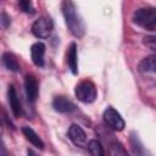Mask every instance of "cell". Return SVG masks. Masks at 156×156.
<instances>
[{
	"mask_svg": "<svg viewBox=\"0 0 156 156\" xmlns=\"http://www.w3.org/2000/svg\"><path fill=\"white\" fill-rule=\"evenodd\" d=\"M0 156H11L10 155V151L5 144V141L2 140V138L0 136Z\"/></svg>",
	"mask_w": 156,
	"mask_h": 156,
	"instance_id": "ffe728a7",
	"label": "cell"
},
{
	"mask_svg": "<svg viewBox=\"0 0 156 156\" xmlns=\"http://www.w3.org/2000/svg\"><path fill=\"white\" fill-rule=\"evenodd\" d=\"M102 118H104V122L106 123V126H107L108 128H111L112 130L121 132V130H123L124 127H126V122H124L123 117L121 116V113H119L116 108H113V107H111V106H108V107L104 111Z\"/></svg>",
	"mask_w": 156,
	"mask_h": 156,
	"instance_id": "5b68a950",
	"label": "cell"
},
{
	"mask_svg": "<svg viewBox=\"0 0 156 156\" xmlns=\"http://www.w3.org/2000/svg\"><path fill=\"white\" fill-rule=\"evenodd\" d=\"M1 63L10 72H20L21 71V65H20L16 55L10 51H5L1 55Z\"/></svg>",
	"mask_w": 156,
	"mask_h": 156,
	"instance_id": "7c38bea8",
	"label": "cell"
},
{
	"mask_svg": "<svg viewBox=\"0 0 156 156\" xmlns=\"http://www.w3.org/2000/svg\"><path fill=\"white\" fill-rule=\"evenodd\" d=\"M7 100H9V104H10V107H11V111H12L13 116L17 117V118L21 117L22 112H23V108H22L21 100L18 98L17 90H16L13 84H10L9 88H7Z\"/></svg>",
	"mask_w": 156,
	"mask_h": 156,
	"instance_id": "ba28073f",
	"label": "cell"
},
{
	"mask_svg": "<svg viewBox=\"0 0 156 156\" xmlns=\"http://www.w3.org/2000/svg\"><path fill=\"white\" fill-rule=\"evenodd\" d=\"M61 10H62V15H63V18H65L68 30L74 37L82 38L85 34V24L77 10L76 4L73 1L65 0L61 4Z\"/></svg>",
	"mask_w": 156,
	"mask_h": 156,
	"instance_id": "6da1fadb",
	"label": "cell"
},
{
	"mask_svg": "<svg viewBox=\"0 0 156 156\" xmlns=\"http://www.w3.org/2000/svg\"><path fill=\"white\" fill-rule=\"evenodd\" d=\"M132 21L134 24L138 27L155 32L156 29V9L152 6H146V7H140L134 11L132 16Z\"/></svg>",
	"mask_w": 156,
	"mask_h": 156,
	"instance_id": "7a4b0ae2",
	"label": "cell"
},
{
	"mask_svg": "<svg viewBox=\"0 0 156 156\" xmlns=\"http://www.w3.org/2000/svg\"><path fill=\"white\" fill-rule=\"evenodd\" d=\"M18 6H20V9H21L24 13L33 15V13L35 12L34 6H33V2H32V1H28V0H21V1L18 2Z\"/></svg>",
	"mask_w": 156,
	"mask_h": 156,
	"instance_id": "ac0fdd59",
	"label": "cell"
},
{
	"mask_svg": "<svg viewBox=\"0 0 156 156\" xmlns=\"http://www.w3.org/2000/svg\"><path fill=\"white\" fill-rule=\"evenodd\" d=\"M27 156H37V155H35V152H34L33 150H29V149H28V150H27Z\"/></svg>",
	"mask_w": 156,
	"mask_h": 156,
	"instance_id": "44dd1931",
	"label": "cell"
},
{
	"mask_svg": "<svg viewBox=\"0 0 156 156\" xmlns=\"http://www.w3.org/2000/svg\"><path fill=\"white\" fill-rule=\"evenodd\" d=\"M74 94H76V98L84 104H91L98 98V90L95 84L88 79L82 80L76 85Z\"/></svg>",
	"mask_w": 156,
	"mask_h": 156,
	"instance_id": "3957f363",
	"label": "cell"
},
{
	"mask_svg": "<svg viewBox=\"0 0 156 156\" xmlns=\"http://www.w3.org/2000/svg\"><path fill=\"white\" fill-rule=\"evenodd\" d=\"M45 44L37 41L30 46V58L37 67H44L45 65Z\"/></svg>",
	"mask_w": 156,
	"mask_h": 156,
	"instance_id": "30bf717a",
	"label": "cell"
},
{
	"mask_svg": "<svg viewBox=\"0 0 156 156\" xmlns=\"http://www.w3.org/2000/svg\"><path fill=\"white\" fill-rule=\"evenodd\" d=\"M138 69L143 74H154L155 73V55L152 54L143 58L138 65Z\"/></svg>",
	"mask_w": 156,
	"mask_h": 156,
	"instance_id": "5bb4252c",
	"label": "cell"
},
{
	"mask_svg": "<svg viewBox=\"0 0 156 156\" xmlns=\"http://www.w3.org/2000/svg\"><path fill=\"white\" fill-rule=\"evenodd\" d=\"M52 107L58 113H71V112L76 111V108H77L76 105L67 96H63V95H58V96L54 98Z\"/></svg>",
	"mask_w": 156,
	"mask_h": 156,
	"instance_id": "9c48e42d",
	"label": "cell"
},
{
	"mask_svg": "<svg viewBox=\"0 0 156 156\" xmlns=\"http://www.w3.org/2000/svg\"><path fill=\"white\" fill-rule=\"evenodd\" d=\"M24 91H26L27 100L30 104H34L37 101V99H38L39 84H38L37 78L30 73L26 74V77H24Z\"/></svg>",
	"mask_w": 156,
	"mask_h": 156,
	"instance_id": "8992f818",
	"label": "cell"
},
{
	"mask_svg": "<svg viewBox=\"0 0 156 156\" xmlns=\"http://www.w3.org/2000/svg\"><path fill=\"white\" fill-rule=\"evenodd\" d=\"M110 156H128L127 152L124 151V149L122 147V145L118 141H115L111 144L110 147Z\"/></svg>",
	"mask_w": 156,
	"mask_h": 156,
	"instance_id": "e0dca14e",
	"label": "cell"
},
{
	"mask_svg": "<svg viewBox=\"0 0 156 156\" xmlns=\"http://www.w3.org/2000/svg\"><path fill=\"white\" fill-rule=\"evenodd\" d=\"M22 134L24 135V138L33 145V146H35V147H38V149H40V150H43L44 149V141H43V139L39 136V134L33 129V128H30V127H28V126H23L22 127Z\"/></svg>",
	"mask_w": 156,
	"mask_h": 156,
	"instance_id": "4fadbf2b",
	"label": "cell"
},
{
	"mask_svg": "<svg viewBox=\"0 0 156 156\" xmlns=\"http://www.w3.org/2000/svg\"><path fill=\"white\" fill-rule=\"evenodd\" d=\"M88 150L91 154V156H105V151H104L101 143L95 139H93L88 143Z\"/></svg>",
	"mask_w": 156,
	"mask_h": 156,
	"instance_id": "2e32d148",
	"label": "cell"
},
{
	"mask_svg": "<svg viewBox=\"0 0 156 156\" xmlns=\"http://www.w3.org/2000/svg\"><path fill=\"white\" fill-rule=\"evenodd\" d=\"M66 61L72 74L77 76L78 74V52H77V44L74 41H72L67 48Z\"/></svg>",
	"mask_w": 156,
	"mask_h": 156,
	"instance_id": "8fae6325",
	"label": "cell"
},
{
	"mask_svg": "<svg viewBox=\"0 0 156 156\" xmlns=\"http://www.w3.org/2000/svg\"><path fill=\"white\" fill-rule=\"evenodd\" d=\"M67 135L76 146L84 147L87 145V133L79 124H71L67 130Z\"/></svg>",
	"mask_w": 156,
	"mask_h": 156,
	"instance_id": "52a82bcc",
	"label": "cell"
},
{
	"mask_svg": "<svg viewBox=\"0 0 156 156\" xmlns=\"http://www.w3.org/2000/svg\"><path fill=\"white\" fill-rule=\"evenodd\" d=\"M130 144H132V149L136 156H144L145 147L143 146L140 139L138 138V134H135V133L130 134Z\"/></svg>",
	"mask_w": 156,
	"mask_h": 156,
	"instance_id": "9a60e30c",
	"label": "cell"
},
{
	"mask_svg": "<svg viewBox=\"0 0 156 156\" xmlns=\"http://www.w3.org/2000/svg\"><path fill=\"white\" fill-rule=\"evenodd\" d=\"M144 44L154 51V50H155V48H156V45H155V37H154V35L145 37V38H144Z\"/></svg>",
	"mask_w": 156,
	"mask_h": 156,
	"instance_id": "d6986e66",
	"label": "cell"
},
{
	"mask_svg": "<svg viewBox=\"0 0 156 156\" xmlns=\"http://www.w3.org/2000/svg\"><path fill=\"white\" fill-rule=\"evenodd\" d=\"M54 22L49 16H41L32 24V33L39 39H46L51 35Z\"/></svg>",
	"mask_w": 156,
	"mask_h": 156,
	"instance_id": "277c9868",
	"label": "cell"
}]
</instances>
